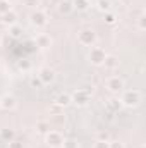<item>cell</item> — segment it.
Returning a JSON list of instances; mask_svg holds the SVG:
<instances>
[{
  "label": "cell",
  "mask_w": 146,
  "mask_h": 148,
  "mask_svg": "<svg viewBox=\"0 0 146 148\" xmlns=\"http://www.w3.org/2000/svg\"><path fill=\"white\" fill-rule=\"evenodd\" d=\"M119 100H120L122 107L132 109L141 103V93H139V90H124Z\"/></svg>",
  "instance_id": "1"
},
{
  "label": "cell",
  "mask_w": 146,
  "mask_h": 148,
  "mask_svg": "<svg viewBox=\"0 0 146 148\" xmlns=\"http://www.w3.org/2000/svg\"><path fill=\"white\" fill-rule=\"evenodd\" d=\"M77 43L83 45V47H95V43H96V33L91 28L81 29L77 33Z\"/></svg>",
  "instance_id": "2"
},
{
  "label": "cell",
  "mask_w": 146,
  "mask_h": 148,
  "mask_svg": "<svg viewBox=\"0 0 146 148\" xmlns=\"http://www.w3.org/2000/svg\"><path fill=\"white\" fill-rule=\"evenodd\" d=\"M105 86H107V90H108L110 93H113V95H119L120 91H124V81L119 76H110V77H107Z\"/></svg>",
  "instance_id": "3"
},
{
  "label": "cell",
  "mask_w": 146,
  "mask_h": 148,
  "mask_svg": "<svg viewBox=\"0 0 146 148\" xmlns=\"http://www.w3.org/2000/svg\"><path fill=\"white\" fill-rule=\"evenodd\" d=\"M71 100H72L77 107H84V105H88V103H89L91 95H89L84 88H81V90H76L72 95H71Z\"/></svg>",
  "instance_id": "4"
},
{
  "label": "cell",
  "mask_w": 146,
  "mask_h": 148,
  "mask_svg": "<svg viewBox=\"0 0 146 148\" xmlns=\"http://www.w3.org/2000/svg\"><path fill=\"white\" fill-rule=\"evenodd\" d=\"M105 57H107V53H105V50L102 47H93L89 50V55H88V59H89V62L93 66H103Z\"/></svg>",
  "instance_id": "5"
},
{
  "label": "cell",
  "mask_w": 146,
  "mask_h": 148,
  "mask_svg": "<svg viewBox=\"0 0 146 148\" xmlns=\"http://www.w3.org/2000/svg\"><path fill=\"white\" fill-rule=\"evenodd\" d=\"M45 143L50 148H60L62 143H64V136H62L59 131H52V129H50V131L45 134Z\"/></svg>",
  "instance_id": "6"
},
{
  "label": "cell",
  "mask_w": 146,
  "mask_h": 148,
  "mask_svg": "<svg viewBox=\"0 0 146 148\" xmlns=\"http://www.w3.org/2000/svg\"><path fill=\"white\" fill-rule=\"evenodd\" d=\"M29 21H31V24L36 26V28H43V26L48 24V17H46V14H45L43 10H35V12H31Z\"/></svg>",
  "instance_id": "7"
},
{
  "label": "cell",
  "mask_w": 146,
  "mask_h": 148,
  "mask_svg": "<svg viewBox=\"0 0 146 148\" xmlns=\"http://www.w3.org/2000/svg\"><path fill=\"white\" fill-rule=\"evenodd\" d=\"M17 107V100H16V97H12V95H3L2 98H0V109L5 112H10L14 110Z\"/></svg>",
  "instance_id": "8"
},
{
  "label": "cell",
  "mask_w": 146,
  "mask_h": 148,
  "mask_svg": "<svg viewBox=\"0 0 146 148\" xmlns=\"http://www.w3.org/2000/svg\"><path fill=\"white\" fill-rule=\"evenodd\" d=\"M38 77L41 79V83H43V84H50V83H53V81H55V71H53V69H50V67H43V69H40Z\"/></svg>",
  "instance_id": "9"
},
{
  "label": "cell",
  "mask_w": 146,
  "mask_h": 148,
  "mask_svg": "<svg viewBox=\"0 0 146 148\" xmlns=\"http://www.w3.org/2000/svg\"><path fill=\"white\" fill-rule=\"evenodd\" d=\"M0 24H5V26H14V24H17V14L10 9L9 12H5V14H2V23Z\"/></svg>",
  "instance_id": "10"
},
{
  "label": "cell",
  "mask_w": 146,
  "mask_h": 148,
  "mask_svg": "<svg viewBox=\"0 0 146 148\" xmlns=\"http://www.w3.org/2000/svg\"><path fill=\"white\" fill-rule=\"evenodd\" d=\"M57 10H59L62 16H69V14L74 10L72 2H71V0H60L59 5H57Z\"/></svg>",
  "instance_id": "11"
},
{
  "label": "cell",
  "mask_w": 146,
  "mask_h": 148,
  "mask_svg": "<svg viewBox=\"0 0 146 148\" xmlns=\"http://www.w3.org/2000/svg\"><path fill=\"white\" fill-rule=\"evenodd\" d=\"M36 47H40V48H48V47H52V36L46 35V33H40L36 36Z\"/></svg>",
  "instance_id": "12"
},
{
  "label": "cell",
  "mask_w": 146,
  "mask_h": 148,
  "mask_svg": "<svg viewBox=\"0 0 146 148\" xmlns=\"http://www.w3.org/2000/svg\"><path fill=\"white\" fill-rule=\"evenodd\" d=\"M0 140H3L5 143L14 141V140H16V131H14V129H9V127L0 129Z\"/></svg>",
  "instance_id": "13"
},
{
  "label": "cell",
  "mask_w": 146,
  "mask_h": 148,
  "mask_svg": "<svg viewBox=\"0 0 146 148\" xmlns=\"http://www.w3.org/2000/svg\"><path fill=\"white\" fill-rule=\"evenodd\" d=\"M103 67H105V69H108V71L117 69V67H119V59H117L115 55H107V57H105V60H103Z\"/></svg>",
  "instance_id": "14"
},
{
  "label": "cell",
  "mask_w": 146,
  "mask_h": 148,
  "mask_svg": "<svg viewBox=\"0 0 146 148\" xmlns=\"http://www.w3.org/2000/svg\"><path fill=\"white\" fill-rule=\"evenodd\" d=\"M120 109H122V103H120L119 98H110L108 102H107V110L110 114H119Z\"/></svg>",
  "instance_id": "15"
},
{
  "label": "cell",
  "mask_w": 146,
  "mask_h": 148,
  "mask_svg": "<svg viewBox=\"0 0 146 148\" xmlns=\"http://www.w3.org/2000/svg\"><path fill=\"white\" fill-rule=\"evenodd\" d=\"M55 103H57L59 107H62V109H64V107H67L69 103H72L71 95H69V93H60V95L55 98Z\"/></svg>",
  "instance_id": "16"
},
{
  "label": "cell",
  "mask_w": 146,
  "mask_h": 148,
  "mask_svg": "<svg viewBox=\"0 0 146 148\" xmlns=\"http://www.w3.org/2000/svg\"><path fill=\"white\" fill-rule=\"evenodd\" d=\"M96 9L100 10V12H110V9H112V2L110 0H96Z\"/></svg>",
  "instance_id": "17"
},
{
  "label": "cell",
  "mask_w": 146,
  "mask_h": 148,
  "mask_svg": "<svg viewBox=\"0 0 146 148\" xmlns=\"http://www.w3.org/2000/svg\"><path fill=\"white\" fill-rule=\"evenodd\" d=\"M72 7L77 9V10H81V12H84V10H88L89 2L88 0H72Z\"/></svg>",
  "instance_id": "18"
},
{
  "label": "cell",
  "mask_w": 146,
  "mask_h": 148,
  "mask_svg": "<svg viewBox=\"0 0 146 148\" xmlns=\"http://www.w3.org/2000/svg\"><path fill=\"white\" fill-rule=\"evenodd\" d=\"M9 35L12 38H21L23 36V28H21L19 24H14V26L9 28Z\"/></svg>",
  "instance_id": "19"
},
{
  "label": "cell",
  "mask_w": 146,
  "mask_h": 148,
  "mask_svg": "<svg viewBox=\"0 0 146 148\" xmlns=\"http://www.w3.org/2000/svg\"><path fill=\"white\" fill-rule=\"evenodd\" d=\"M36 131L40 134H46L50 131V124L46 121H40V122H36Z\"/></svg>",
  "instance_id": "20"
},
{
  "label": "cell",
  "mask_w": 146,
  "mask_h": 148,
  "mask_svg": "<svg viewBox=\"0 0 146 148\" xmlns=\"http://www.w3.org/2000/svg\"><path fill=\"white\" fill-rule=\"evenodd\" d=\"M60 148H79V143H77V140H74V138H64V143H62V147Z\"/></svg>",
  "instance_id": "21"
},
{
  "label": "cell",
  "mask_w": 146,
  "mask_h": 148,
  "mask_svg": "<svg viewBox=\"0 0 146 148\" xmlns=\"http://www.w3.org/2000/svg\"><path fill=\"white\" fill-rule=\"evenodd\" d=\"M29 86H31V88H35V90H41L45 84L41 83V79H40L38 76H33V77L29 79Z\"/></svg>",
  "instance_id": "22"
},
{
  "label": "cell",
  "mask_w": 146,
  "mask_h": 148,
  "mask_svg": "<svg viewBox=\"0 0 146 148\" xmlns=\"http://www.w3.org/2000/svg\"><path fill=\"white\" fill-rule=\"evenodd\" d=\"M17 67H19L21 71L28 73V71L31 69V62H29V60H19V62H17Z\"/></svg>",
  "instance_id": "23"
},
{
  "label": "cell",
  "mask_w": 146,
  "mask_h": 148,
  "mask_svg": "<svg viewBox=\"0 0 146 148\" xmlns=\"http://www.w3.org/2000/svg\"><path fill=\"white\" fill-rule=\"evenodd\" d=\"M96 141H110V134L107 131H98L96 133Z\"/></svg>",
  "instance_id": "24"
},
{
  "label": "cell",
  "mask_w": 146,
  "mask_h": 148,
  "mask_svg": "<svg viewBox=\"0 0 146 148\" xmlns=\"http://www.w3.org/2000/svg\"><path fill=\"white\" fill-rule=\"evenodd\" d=\"M12 9V3H9V2H5V0H0V14H5V12H9Z\"/></svg>",
  "instance_id": "25"
},
{
  "label": "cell",
  "mask_w": 146,
  "mask_h": 148,
  "mask_svg": "<svg viewBox=\"0 0 146 148\" xmlns=\"http://www.w3.org/2000/svg\"><path fill=\"white\" fill-rule=\"evenodd\" d=\"M105 23L110 24V26H113V24L117 23V16L112 14V12H107V14H105Z\"/></svg>",
  "instance_id": "26"
},
{
  "label": "cell",
  "mask_w": 146,
  "mask_h": 148,
  "mask_svg": "<svg viewBox=\"0 0 146 148\" xmlns=\"http://www.w3.org/2000/svg\"><path fill=\"white\" fill-rule=\"evenodd\" d=\"M138 29H139V31H145V29H146V17H145V14H139V17H138Z\"/></svg>",
  "instance_id": "27"
},
{
  "label": "cell",
  "mask_w": 146,
  "mask_h": 148,
  "mask_svg": "<svg viewBox=\"0 0 146 148\" xmlns=\"http://www.w3.org/2000/svg\"><path fill=\"white\" fill-rule=\"evenodd\" d=\"M38 3H40V0H23V5H26V7H36Z\"/></svg>",
  "instance_id": "28"
},
{
  "label": "cell",
  "mask_w": 146,
  "mask_h": 148,
  "mask_svg": "<svg viewBox=\"0 0 146 148\" xmlns=\"http://www.w3.org/2000/svg\"><path fill=\"white\" fill-rule=\"evenodd\" d=\"M93 148H108V141H96V140H95Z\"/></svg>",
  "instance_id": "29"
},
{
  "label": "cell",
  "mask_w": 146,
  "mask_h": 148,
  "mask_svg": "<svg viewBox=\"0 0 146 148\" xmlns=\"http://www.w3.org/2000/svg\"><path fill=\"white\" fill-rule=\"evenodd\" d=\"M108 148H124V143H120V141H108Z\"/></svg>",
  "instance_id": "30"
},
{
  "label": "cell",
  "mask_w": 146,
  "mask_h": 148,
  "mask_svg": "<svg viewBox=\"0 0 146 148\" xmlns=\"http://www.w3.org/2000/svg\"><path fill=\"white\" fill-rule=\"evenodd\" d=\"M9 148H23V143H19V141H16V140H14V141H10V143H9Z\"/></svg>",
  "instance_id": "31"
},
{
  "label": "cell",
  "mask_w": 146,
  "mask_h": 148,
  "mask_svg": "<svg viewBox=\"0 0 146 148\" xmlns=\"http://www.w3.org/2000/svg\"><path fill=\"white\" fill-rule=\"evenodd\" d=\"M50 110H52V112H57V114H60V112H62V107H59V105L55 103V105H53V107H52Z\"/></svg>",
  "instance_id": "32"
},
{
  "label": "cell",
  "mask_w": 146,
  "mask_h": 148,
  "mask_svg": "<svg viewBox=\"0 0 146 148\" xmlns=\"http://www.w3.org/2000/svg\"><path fill=\"white\" fill-rule=\"evenodd\" d=\"M5 2H9V3H14V2H16V0H5Z\"/></svg>",
  "instance_id": "33"
},
{
  "label": "cell",
  "mask_w": 146,
  "mask_h": 148,
  "mask_svg": "<svg viewBox=\"0 0 146 148\" xmlns=\"http://www.w3.org/2000/svg\"><path fill=\"white\" fill-rule=\"evenodd\" d=\"M136 148H145V145H138Z\"/></svg>",
  "instance_id": "34"
},
{
  "label": "cell",
  "mask_w": 146,
  "mask_h": 148,
  "mask_svg": "<svg viewBox=\"0 0 146 148\" xmlns=\"http://www.w3.org/2000/svg\"><path fill=\"white\" fill-rule=\"evenodd\" d=\"M0 23H2V14H0Z\"/></svg>",
  "instance_id": "35"
},
{
  "label": "cell",
  "mask_w": 146,
  "mask_h": 148,
  "mask_svg": "<svg viewBox=\"0 0 146 148\" xmlns=\"http://www.w3.org/2000/svg\"><path fill=\"white\" fill-rule=\"evenodd\" d=\"M88 2H91V0H88Z\"/></svg>",
  "instance_id": "36"
}]
</instances>
